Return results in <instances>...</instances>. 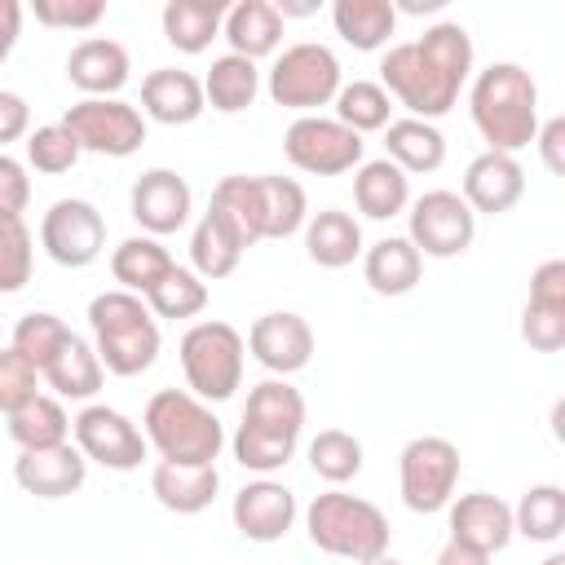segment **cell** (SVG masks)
<instances>
[{"label":"cell","mask_w":565,"mask_h":565,"mask_svg":"<svg viewBox=\"0 0 565 565\" xmlns=\"http://www.w3.org/2000/svg\"><path fill=\"white\" fill-rule=\"evenodd\" d=\"M472 75V35L459 22H433L419 40L393 44L380 57V88L411 119H441Z\"/></svg>","instance_id":"1"},{"label":"cell","mask_w":565,"mask_h":565,"mask_svg":"<svg viewBox=\"0 0 565 565\" xmlns=\"http://www.w3.org/2000/svg\"><path fill=\"white\" fill-rule=\"evenodd\" d=\"M468 115L486 150L516 154L539 132V84L521 62H490L468 88Z\"/></svg>","instance_id":"2"},{"label":"cell","mask_w":565,"mask_h":565,"mask_svg":"<svg viewBox=\"0 0 565 565\" xmlns=\"http://www.w3.org/2000/svg\"><path fill=\"white\" fill-rule=\"evenodd\" d=\"M141 433L163 463H216L225 446L216 411L190 388H159L141 411Z\"/></svg>","instance_id":"3"},{"label":"cell","mask_w":565,"mask_h":565,"mask_svg":"<svg viewBox=\"0 0 565 565\" xmlns=\"http://www.w3.org/2000/svg\"><path fill=\"white\" fill-rule=\"evenodd\" d=\"M88 327H93V353L102 371L110 375H141L159 358V322L132 291H102L88 300Z\"/></svg>","instance_id":"4"},{"label":"cell","mask_w":565,"mask_h":565,"mask_svg":"<svg viewBox=\"0 0 565 565\" xmlns=\"http://www.w3.org/2000/svg\"><path fill=\"white\" fill-rule=\"evenodd\" d=\"M305 530H309V543L327 556H340V561H371V556H384L388 552V516L371 503V499H358V494H344L340 486H331L327 494H318L309 508H305Z\"/></svg>","instance_id":"5"},{"label":"cell","mask_w":565,"mask_h":565,"mask_svg":"<svg viewBox=\"0 0 565 565\" xmlns=\"http://www.w3.org/2000/svg\"><path fill=\"white\" fill-rule=\"evenodd\" d=\"M177 358H181V371H185V388L199 402H225L243 384L247 340H243L238 327H230L221 318H207V322H194L181 335Z\"/></svg>","instance_id":"6"},{"label":"cell","mask_w":565,"mask_h":565,"mask_svg":"<svg viewBox=\"0 0 565 565\" xmlns=\"http://www.w3.org/2000/svg\"><path fill=\"white\" fill-rule=\"evenodd\" d=\"M340 57L327 49V44H313V40H300L291 49H282L269 66V102L282 106V110H300V115H313L318 106H331L335 93H340Z\"/></svg>","instance_id":"7"},{"label":"cell","mask_w":565,"mask_h":565,"mask_svg":"<svg viewBox=\"0 0 565 565\" xmlns=\"http://www.w3.org/2000/svg\"><path fill=\"white\" fill-rule=\"evenodd\" d=\"M397 490L411 512H446L459 490V446L446 437H411L397 455Z\"/></svg>","instance_id":"8"},{"label":"cell","mask_w":565,"mask_h":565,"mask_svg":"<svg viewBox=\"0 0 565 565\" xmlns=\"http://www.w3.org/2000/svg\"><path fill=\"white\" fill-rule=\"evenodd\" d=\"M84 154H106V159H128L146 141V115L124 102V97H79L66 106L57 119Z\"/></svg>","instance_id":"9"},{"label":"cell","mask_w":565,"mask_h":565,"mask_svg":"<svg viewBox=\"0 0 565 565\" xmlns=\"http://www.w3.org/2000/svg\"><path fill=\"white\" fill-rule=\"evenodd\" d=\"M362 150H366V141L327 115H300L282 132L287 163L309 172V177H344L362 163Z\"/></svg>","instance_id":"10"},{"label":"cell","mask_w":565,"mask_h":565,"mask_svg":"<svg viewBox=\"0 0 565 565\" xmlns=\"http://www.w3.org/2000/svg\"><path fill=\"white\" fill-rule=\"evenodd\" d=\"M472 234H477V216L459 199V190H428L406 212V238L419 256L433 260L463 256L472 247Z\"/></svg>","instance_id":"11"},{"label":"cell","mask_w":565,"mask_h":565,"mask_svg":"<svg viewBox=\"0 0 565 565\" xmlns=\"http://www.w3.org/2000/svg\"><path fill=\"white\" fill-rule=\"evenodd\" d=\"M71 437H75V450L88 459V463H102L110 472H132L141 468L146 459V433L115 406H84L75 419H71Z\"/></svg>","instance_id":"12"},{"label":"cell","mask_w":565,"mask_h":565,"mask_svg":"<svg viewBox=\"0 0 565 565\" xmlns=\"http://www.w3.org/2000/svg\"><path fill=\"white\" fill-rule=\"evenodd\" d=\"M40 247L62 269H88L106 252V216L88 199H57L40 221Z\"/></svg>","instance_id":"13"},{"label":"cell","mask_w":565,"mask_h":565,"mask_svg":"<svg viewBox=\"0 0 565 565\" xmlns=\"http://www.w3.org/2000/svg\"><path fill=\"white\" fill-rule=\"evenodd\" d=\"M247 353L265 371H274L278 380H287V375H296V371L309 366V358H313V327L300 313H291V309L260 313L252 322V331H247Z\"/></svg>","instance_id":"14"},{"label":"cell","mask_w":565,"mask_h":565,"mask_svg":"<svg viewBox=\"0 0 565 565\" xmlns=\"http://www.w3.org/2000/svg\"><path fill=\"white\" fill-rule=\"evenodd\" d=\"M190 203H194V194H190L185 177L172 172V168H150V172H141V177L132 181V190H128V212H132V221H137L150 238L177 234V230L190 221Z\"/></svg>","instance_id":"15"},{"label":"cell","mask_w":565,"mask_h":565,"mask_svg":"<svg viewBox=\"0 0 565 565\" xmlns=\"http://www.w3.org/2000/svg\"><path fill=\"white\" fill-rule=\"evenodd\" d=\"M525 194V168L516 154H499V150H481L468 168H463V185L459 199L472 207V216H503L521 203Z\"/></svg>","instance_id":"16"},{"label":"cell","mask_w":565,"mask_h":565,"mask_svg":"<svg viewBox=\"0 0 565 565\" xmlns=\"http://www.w3.org/2000/svg\"><path fill=\"white\" fill-rule=\"evenodd\" d=\"M234 530L247 539V543H278L287 539V530L296 525V494L282 486V481H269V477H256L247 481L238 494H234Z\"/></svg>","instance_id":"17"},{"label":"cell","mask_w":565,"mask_h":565,"mask_svg":"<svg viewBox=\"0 0 565 565\" xmlns=\"http://www.w3.org/2000/svg\"><path fill=\"white\" fill-rule=\"evenodd\" d=\"M446 521H450V539L455 543H468L486 556L503 552L512 543V508L499 499V494H486V490H472V494H459L446 503Z\"/></svg>","instance_id":"18"},{"label":"cell","mask_w":565,"mask_h":565,"mask_svg":"<svg viewBox=\"0 0 565 565\" xmlns=\"http://www.w3.org/2000/svg\"><path fill=\"white\" fill-rule=\"evenodd\" d=\"M88 477V459L66 441L53 450H18L13 481L35 499H71Z\"/></svg>","instance_id":"19"},{"label":"cell","mask_w":565,"mask_h":565,"mask_svg":"<svg viewBox=\"0 0 565 565\" xmlns=\"http://www.w3.org/2000/svg\"><path fill=\"white\" fill-rule=\"evenodd\" d=\"M207 110L203 102V79L177 66H159L141 79V115L168 128H185Z\"/></svg>","instance_id":"20"},{"label":"cell","mask_w":565,"mask_h":565,"mask_svg":"<svg viewBox=\"0 0 565 565\" xmlns=\"http://www.w3.org/2000/svg\"><path fill=\"white\" fill-rule=\"evenodd\" d=\"M128 49L119 40H106V35H88L71 49L66 57V79L84 93V97H115L124 84H128Z\"/></svg>","instance_id":"21"},{"label":"cell","mask_w":565,"mask_h":565,"mask_svg":"<svg viewBox=\"0 0 565 565\" xmlns=\"http://www.w3.org/2000/svg\"><path fill=\"white\" fill-rule=\"evenodd\" d=\"M221 490V472L216 463H154L150 472V494L159 499V508L177 512V516H199L203 508H212Z\"/></svg>","instance_id":"22"},{"label":"cell","mask_w":565,"mask_h":565,"mask_svg":"<svg viewBox=\"0 0 565 565\" xmlns=\"http://www.w3.org/2000/svg\"><path fill=\"white\" fill-rule=\"evenodd\" d=\"M362 278L375 296H406L424 278V256L411 247L406 234H388L362 252Z\"/></svg>","instance_id":"23"},{"label":"cell","mask_w":565,"mask_h":565,"mask_svg":"<svg viewBox=\"0 0 565 565\" xmlns=\"http://www.w3.org/2000/svg\"><path fill=\"white\" fill-rule=\"evenodd\" d=\"M221 35L230 40V53L247 57V62H260L269 53H278L282 44V18L269 0H238L225 9V22H221Z\"/></svg>","instance_id":"24"},{"label":"cell","mask_w":565,"mask_h":565,"mask_svg":"<svg viewBox=\"0 0 565 565\" xmlns=\"http://www.w3.org/2000/svg\"><path fill=\"white\" fill-rule=\"evenodd\" d=\"M353 203L366 221H388L411 207V177L388 159H362L353 168Z\"/></svg>","instance_id":"25"},{"label":"cell","mask_w":565,"mask_h":565,"mask_svg":"<svg viewBox=\"0 0 565 565\" xmlns=\"http://www.w3.org/2000/svg\"><path fill=\"white\" fill-rule=\"evenodd\" d=\"M309 221V199L305 185L278 172H260L256 177V225L260 238H291L300 234Z\"/></svg>","instance_id":"26"},{"label":"cell","mask_w":565,"mask_h":565,"mask_svg":"<svg viewBox=\"0 0 565 565\" xmlns=\"http://www.w3.org/2000/svg\"><path fill=\"white\" fill-rule=\"evenodd\" d=\"M305 252L318 269H344L362 256V225L353 212L322 207L305 221Z\"/></svg>","instance_id":"27"},{"label":"cell","mask_w":565,"mask_h":565,"mask_svg":"<svg viewBox=\"0 0 565 565\" xmlns=\"http://www.w3.org/2000/svg\"><path fill=\"white\" fill-rule=\"evenodd\" d=\"M243 252H247V243L238 238V230H234L221 212L207 207V212L199 216L194 234H190V265H194V274H199L203 282L230 278V274L238 269Z\"/></svg>","instance_id":"28"},{"label":"cell","mask_w":565,"mask_h":565,"mask_svg":"<svg viewBox=\"0 0 565 565\" xmlns=\"http://www.w3.org/2000/svg\"><path fill=\"white\" fill-rule=\"evenodd\" d=\"M225 0H168L159 22H163V40L177 49V53H203L216 35H221V22H225Z\"/></svg>","instance_id":"29"},{"label":"cell","mask_w":565,"mask_h":565,"mask_svg":"<svg viewBox=\"0 0 565 565\" xmlns=\"http://www.w3.org/2000/svg\"><path fill=\"white\" fill-rule=\"evenodd\" d=\"M384 159L388 163H397L406 177L411 172H437L441 163H446V137H441V128L437 124H428V119H388V128H384Z\"/></svg>","instance_id":"30"},{"label":"cell","mask_w":565,"mask_h":565,"mask_svg":"<svg viewBox=\"0 0 565 565\" xmlns=\"http://www.w3.org/2000/svg\"><path fill=\"white\" fill-rule=\"evenodd\" d=\"M331 22H335V35L349 49L375 53L397 31V4L393 0H335L331 4Z\"/></svg>","instance_id":"31"},{"label":"cell","mask_w":565,"mask_h":565,"mask_svg":"<svg viewBox=\"0 0 565 565\" xmlns=\"http://www.w3.org/2000/svg\"><path fill=\"white\" fill-rule=\"evenodd\" d=\"M243 424L265 428V433H282V437H296L300 441V428H305V397H300V388H291L278 375L274 380H260L247 393Z\"/></svg>","instance_id":"32"},{"label":"cell","mask_w":565,"mask_h":565,"mask_svg":"<svg viewBox=\"0 0 565 565\" xmlns=\"http://www.w3.org/2000/svg\"><path fill=\"white\" fill-rule=\"evenodd\" d=\"M4 419H9V437L18 441V450H53V446L71 441V415H66L62 397L35 393Z\"/></svg>","instance_id":"33"},{"label":"cell","mask_w":565,"mask_h":565,"mask_svg":"<svg viewBox=\"0 0 565 565\" xmlns=\"http://www.w3.org/2000/svg\"><path fill=\"white\" fill-rule=\"evenodd\" d=\"M256 93H260V71H256V62H247V57H238V53L212 57V66H207V75H203V102H207L212 110L238 115V110H247V106L256 102Z\"/></svg>","instance_id":"34"},{"label":"cell","mask_w":565,"mask_h":565,"mask_svg":"<svg viewBox=\"0 0 565 565\" xmlns=\"http://www.w3.org/2000/svg\"><path fill=\"white\" fill-rule=\"evenodd\" d=\"M172 265H177L172 252L150 234H132L110 252V274L119 282V291H132V296H146Z\"/></svg>","instance_id":"35"},{"label":"cell","mask_w":565,"mask_h":565,"mask_svg":"<svg viewBox=\"0 0 565 565\" xmlns=\"http://www.w3.org/2000/svg\"><path fill=\"white\" fill-rule=\"evenodd\" d=\"M102 375H106V371H102L93 344L79 340V335H71L66 349L40 371V380L53 388V397H66V402H88V397H97Z\"/></svg>","instance_id":"36"},{"label":"cell","mask_w":565,"mask_h":565,"mask_svg":"<svg viewBox=\"0 0 565 565\" xmlns=\"http://www.w3.org/2000/svg\"><path fill=\"white\" fill-rule=\"evenodd\" d=\"M512 530L530 543H556L565 534V490L552 481L530 486L512 508Z\"/></svg>","instance_id":"37"},{"label":"cell","mask_w":565,"mask_h":565,"mask_svg":"<svg viewBox=\"0 0 565 565\" xmlns=\"http://www.w3.org/2000/svg\"><path fill=\"white\" fill-rule=\"evenodd\" d=\"M141 300H146V309H150L154 318H168V322L199 318V313L207 309V282H203L194 269L172 265V269H168Z\"/></svg>","instance_id":"38"},{"label":"cell","mask_w":565,"mask_h":565,"mask_svg":"<svg viewBox=\"0 0 565 565\" xmlns=\"http://www.w3.org/2000/svg\"><path fill=\"white\" fill-rule=\"evenodd\" d=\"M335 115L344 128H353L358 137L362 132H384L388 128V115H393V97L375 84V79H353V84H340L335 93Z\"/></svg>","instance_id":"39"},{"label":"cell","mask_w":565,"mask_h":565,"mask_svg":"<svg viewBox=\"0 0 565 565\" xmlns=\"http://www.w3.org/2000/svg\"><path fill=\"white\" fill-rule=\"evenodd\" d=\"M71 335H75V331H71L57 313H49V309H31V313H22L18 327H13V349H18L35 371H44V366L66 349Z\"/></svg>","instance_id":"40"},{"label":"cell","mask_w":565,"mask_h":565,"mask_svg":"<svg viewBox=\"0 0 565 565\" xmlns=\"http://www.w3.org/2000/svg\"><path fill=\"white\" fill-rule=\"evenodd\" d=\"M309 468L313 477H322L327 486H344L362 472V441L344 428H322L309 441Z\"/></svg>","instance_id":"41"},{"label":"cell","mask_w":565,"mask_h":565,"mask_svg":"<svg viewBox=\"0 0 565 565\" xmlns=\"http://www.w3.org/2000/svg\"><path fill=\"white\" fill-rule=\"evenodd\" d=\"M35 238L18 212H0V296H13L31 282Z\"/></svg>","instance_id":"42"},{"label":"cell","mask_w":565,"mask_h":565,"mask_svg":"<svg viewBox=\"0 0 565 565\" xmlns=\"http://www.w3.org/2000/svg\"><path fill=\"white\" fill-rule=\"evenodd\" d=\"M230 450H234V459H238L247 472L269 477V472H278V468L291 463V455H296V437H282V433H265V428L238 424Z\"/></svg>","instance_id":"43"},{"label":"cell","mask_w":565,"mask_h":565,"mask_svg":"<svg viewBox=\"0 0 565 565\" xmlns=\"http://www.w3.org/2000/svg\"><path fill=\"white\" fill-rule=\"evenodd\" d=\"M79 146H75V137L62 128V124H40L35 132H26V163L35 168V172H44V177H62V172H71L75 163H79Z\"/></svg>","instance_id":"44"},{"label":"cell","mask_w":565,"mask_h":565,"mask_svg":"<svg viewBox=\"0 0 565 565\" xmlns=\"http://www.w3.org/2000/svg\"><path fill=\"white\" fill-rule=\"evenodd\" d=\"M521 340L530 349H539V353L565 349V305L525 300V309H521Z\"/></svg>","instance_id":"45"},{"label":"cell","mask_w":565,"mask_h":565,"mask_svg":"<svg viewBox=\"0 0 565 565\" xmlns=\"http://www.w3.org/2000/svg\"><path fill=\"white\" fill-rule=\"evenodd\" d=\"M40 393V371L9 344L0 349V415H13L22 402Z\"/></svg>","instance_id":"46"},{"label":"cell","mask_w":565,"mask_h":565,"mask_svg":"<svg viewBox=\"0 0 565 565\" xmlns=\"http://www.w3.org/2000/svg\"><path fill=\"white\" fill-rule=\"evenodd\" d=\"M40 26L57 31H93L106 18V0H35L31 4Z\"/></svg>","instance_id":"47"},{"label":"cell","mask_w":565,"mask_h":565,"mask_svg":"<svg viewBox=\"0 0 565 565\" xmlns=\"http://www.w3.org/2000/svg\"><path fill=\"white\" fill-rule=\"evenodd\" d=\"M31 203V177H26V163H18L13 154L0 150V212H26Z\"/></svg>","instance_id":"48"},{"label":"cell","mask_w":565,"mask_h":565,"mask_svg":"<svg viewBox=\"0 0 565 565\" xmlns=\"http://www.w3.org/2000/svg\"><path fill=\"white\" fill-rule=\"evenodd\" d=\"M530 300L539 305H565V260L552 256L530 274Z\"/></svg>","instance_id":"49"},{"label":"cell","mask_w":565,"mask_h":565,"mask_svg":"<svg viewBox=\"0 0 565 565\" xmlns=\"http://www.w3.org/2000/svg\"><path fill=\"white\" fill-rule=\"evenodd\" d=\"M26 132H31V106H26V97L0 88V150L9 141H18V137H26Z\"/></svg>","instance_id":"50"},{"label":"cell","mask_w":565,"mask_h":565,"mask_svg":"<svg viewBox=\"0 0 565 565\" xmlns=\"http://www.w3.org/2000/svg\"><path fill=\"white\" fill-rule=\"evenodd\" d=\"M534 146H539V154H543V168L561 177V172H565V119H561V115H552L547 124H539Z\"/></svg>","instance_id":"51"},{"label":"cell","mask_w":565,"mask_h":565,"mask_svg":"<svg viewBox=\"0 0 565 565\" xmlns=\"http://www.w3.org/2000/svg\"><path fill=\"white\" fill-rule=\"evenodd\" d=\"M18 35H22V4L18 0H0V62L13 53Z\"/></svg>","instance_id":"52"},{"label":"cell","mask_w":565,"mask_h":565,"mask_svg":"<svg viewBox=\"0 0 565 565\" xmlns=\"http://www.w3.org/2000/svg\"><path fill=\"white\" fill-rule=\"evenodd\" d=\"M437 565H490V556L486 552H477V547H468V543H446L441 552H437Z\"/></svg>","instance_id":"53"},{"label":"cell","mask_w":565,"mask_h":565,"mask_svg":"<svg viewBox=\"0 0 565 565\" xmlns=\"http://www.w3.org/2000/svg\"><path fill=\"white\" fill-rule=\"evenodd\" d=\"M362 565H402V561H393V556L384 552V556H371V561H362Z\"/></svg>","instance_id":"54"},{"label":"cell","mask_w":565,"mask_h":565,"mask_svg":"<svg viewBox=\"0 0 565 565\" xmlns=\"http://www.w3.org/2000/svg\"><path fill=\"white\" fill-rule=\"evenodd\" d=\"M543 565H565V556H561V552H552V556H547Z\"/></svg>","instance_id":"55"}]
</instances>
